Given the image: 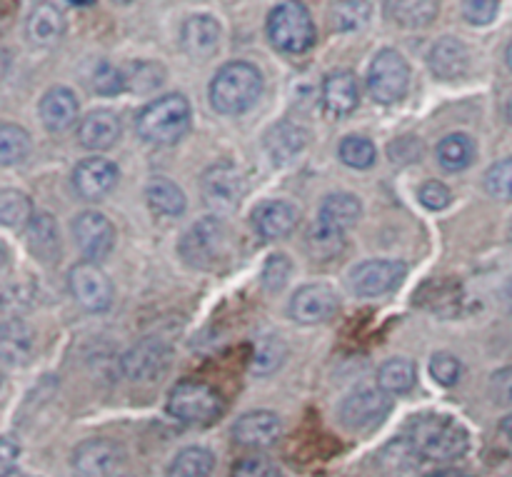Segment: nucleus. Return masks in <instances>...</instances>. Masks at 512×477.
I'll list each match as a JSON object with an SVG mask.
<instances>
[{"label": "nucleus", "instance_id": "34", "mask_svg": "<svg viewBox=\"0 0 512 477\" xmlns=\"http://www.w3.org/2000/svg\"><path fill=\"white\" fill-rule=\"evenodd\" d=\"M415 380H418V370L410 360L405 358H393L380 368L378 373V385L388 395H405L415 388Z\"/></svg>", "mask_w": 512, "mask_h": 477}, {"label": "nucleus", "instance_id": "20", "mask_svg": "<svg viewBox=\"0 0 512 477\" xmlns=\"http://www.w3.org/2000/svg\"><path fill=\"white\" fill-rule=\"evenodd\" d=\"M308 130L303 125H295L290 120H283V123H275L273 128L265 133V153L273 160L275 165H290L305 153L308 148Z\"/></svg>", "mask_w": 512, "mask_h": 477}, {"label": "nucleus", "instance_id": "49", "mask_svg": "<svg viewBox=\"0 0 512 477\" xmlns=\"http://www.w3.org/2000/svg\"><path fill=\"white\" fill-rule=\"evenodd\" d=\"M18 458H20L18 445H15L10 438H3V443H0V477L13 475L15 465H18Z\"/></svg>", "mask_w": 512, "mask_h": 477}, {"label": "nucleus", "instance_id": "31", "mask_svg": "<svg viewBox=\"0 0 512 477\" xmlns=\"http://www.w3.org/2000/svg\"><path fill=\"white\" fill-rule=\"evenodd\" d=\"M438 163L450 173H460L475 160V140L468 133H450L438 143Z\"/></svg>", "mask_w": 512, "mask_h": 477}, {"label": "nucleus", "instance_id": "22", "mask_svg": "<svg viewBox=\"0 0 512 477\" xmlns=\"http://www.w3.org/2000/svg\"><path fill=\"white\" fill-rule=\"evenodd\" d=\"M38 113L50 133H65V130L78 120L80 105L73 90L63 88V85H55V88H50L48 93L40 98Z\"/></svg>", "mask_w": 512, "mask_h": 477}, {"label": "nucleus", "instance_id": "47", "mask_svg": "<svg viewBox=\"0 0 512 477\" xmlns=\"http://www.w3.org/2000/svg\"><path fill=\"white\" fill-rule=\"evenodd\" d=\"M233 477H283L268 458H245L233 468Z\"/></svg>", "mask_w": 512, "mask_h": 477}, {"label": "nucleus", "instance_id": "9", "mask_svg": "<svg viewBox=\"0 0 512 477\" xmlns=\"http://www.w3.org/2000/svg\"><path fill=\"white\" fill-rule=\"evenodd\" d=\"M173 365V348L163 338H145L120 358L125 380L135 385H153Z\"/></svg>", "mask_w": 512, "mask_h": 477}, {"label": "nucleus", "instance_id": "17", "mask_svg": "<svg viewBox=\"0 0 512 477\" xmlns=\"http://www.w3.org/2000/svg\"><path fill=\"white\" fill-rule=\"evenodd\" d=\"M120 170L108 158H88L73 170L75 193L83 200H103L118 185Z\"/></svg>", "mask_w": 512, "mask_h": 477}, {"label": "nucleus", "instance_id": "48", "mask_svg": "<svg viewBox=\"0 0 512 477\" xmlns=\"http://www.w3.org/2000/svg\"><path fill=\"white\" fill-rule=\"evenodd\" d=\"M490 395L503 408H512V368H503L490 380Z\"/></svg>", "mask_w": 512, "mask_h": 477}, {"label": "nucleus", "instance_id": "10", "mask_svg": "<svg viewBox=\"0 0 512 477\" xmlns=\"http://www.w3.org/2000/svg\"><path fill=\"white\" fill-rule=\"evenodd\" d=\"M405 268L400 260H365L350 270V290L358 298H383L403 285Z\"/></svg>", "mask_w": 512, "mask_h": 477}, {"label": "nucleus", "instance_id": "15", "mask_svg": "<svg viewBox=\"0 0 512 477\" xmlns=\"http://www.w3.org/2000/svg\"><path fill=\"white\" fill-rule=\"evenodd\" d=\"M338 305H340L338 293H335L330 285L313 283L295 290V295L290 298L288 313L295 323L318 325L333 318V315L338 313Z\"/></svg>", "mask_w": 512, "mask_h": 477}, {"label": "nucleus", "instance_id": "5", "mask_svg": "<svg viewBox=\"0 0 512 477\" xmlns=\"http://www.w3.org/2000/svg\"><path fill=\"white\" fill-rule=\"evenodd\" d=\"M178 253L183 263L195 270L220 268L230 255V230L220 218H203L188 228L180 238Z\"/></svg>", "mask_w": 512, "mask_h": 477}, {"label": "nucleus", "instance_id": "30", "mask_svg": "<svg viewBox=\"0 0 512 477\" xmlns=\"http://www.w3.org/2000/svg\"><path fill=\"white\" fill-rule=\"evenodd\" d=\"M373 5L370 0H335L328 10L330 28L335 33H358L370 23Z\"/></svg>", "mask_w": 512, "mask_h": 477}, {"label": "nucleus", "instance_id": "42", "mask_svg": "<svg viewBox=\"0 0 512 477\" xmlns=\"http://www.w3.org/2000/svg\"><path fill=\"white\" fill-rule=\"evenodd\" d=\"M128 88L125 83V73L120 68H115L108 60H100L93 70V90L100 95H118L120 90Z\"/></svg>", "mask_w": 512, "mask_h": 477}, {"label": "nucleus", "instance_id": "44", "mask_svg": "<svg viewBox=\"0 0 512 477\" xmlns=\"http://www.w3.org/2000/svg\"><path fill=\"white\" fill-rule=\"evenodd\" d=\"M290 260L288 255H270V260L265 263L263 268V285L265 290H270V293H278V290L285 288V283H288L290 278Z\"/></svg>", "mask_w": 512, "mask_h": 477}, {"label": "nucleus", "instance_id": "8", "mask_svg": "<svg viewBox=\"0 0 512 477\" xmlns=\"http://www.w3.org/2000/svg\"><path fill=\"white\" fill-rule=\"evenodd\" d=\"M410 65L398 50L383 48L368 68V93L375 103L393 105L408 95Z\"/></svg>", "mask_w": 512, "mask_h": 477}, {"label": "nucleus", "instance_id": "50", "mask_svg": "<svg viewBox=\"0 0 512 477\" xmlns=\"http://www.w3.org/2000/svg\"><path fill=\"white\" fill-rule=\"evenodd\" d=\"M500 433L505 435V440H508V443H512V413L508 415V418H503V423H500Z\"/></svg>", "mask_w": 512, "mask_h": 477}, {"label": "nucleus", "instance_id": "12", "mask_svg": "<svg viewBox=\"0 0 512 477\" xmlns=\"http://www.w3.org/2000/svg\"><path fill=\"white\" fill-rule=\"evenodd\" d=\"M200 188H203L205 203L220 213H230V210L238 208L248 193L245 175L233 163H220L205 170Z\"/></svg>", "mask_w": 512, "mask_h": 477}, {"label": "nucleus", "instance_id": "56", "mask_svg": "<svg viewBox=\"0 0 512 477\" xmlns=\"http://www.w3.org/2000/svg\"><path fill=\"white\" fill-rule=\"evenodd\" d=\"M113 3H118V5H128V3H133V0H113Z\"/></svg>", "mask_w": 512, "mask_h": 477}, {"label": "nucleus", "instance_id": "24", "mask_svg": "<svg viewBox=\"0 0 512 477\" xmlns=\"http://www.w3.org/2000/svg\"><path fill=\"white\" fill-rule=\"evenodd\" d=\"M360 90L358 80L350 70H333L323 80V105L330 115H348L358 108Z\"/></svg>", "mask_w": 512, "mask_h": 477}, {"label": "nucleus", "instance_id": "37", "mask_svg": "<svg viewBox=\"0 0 512 477\" xmlns=\"http://www.w3.org/2000/svg\"><path fill=\"white\" fill-rule=\"evenodd\" d=\"M338 155L348 168L368 170L375 165L378 150H375L373 140L365 138V135H345V138L340 140Z\"/></svg>", "mask_w": 512, "mask_h": 477}, {"label": "nucleus", "instance_id": "1", "mask_svg": "<svg viewBox=\"0 0 512 477\" xmlns=\"http://www.w3.org/2000/svg\"><path fill=\"white\" fill-rule=\"evenodd\" d=\"M408 445L420 458L450 463L468 453L470 433L450 415H418L408 428Z\"/></svg>", "mask_w": 512, "mask_h": 477}, {"label": "nucleus", "instance_id": "2", "mask_svg": "<svg viewBox=\"0 0 512 477\" xmlns=\"http://www.w3.org/2000/svg\"><path fill=\"white\" fill-rule=\"evenodd\" d=\"M210 105L220 115H243L263 95V73L248 60L225 63L210 80Z\"/></svg>", "mask_w": 512, "mask_h": 477}, {"label": "nucleus", "instance_id": "54", "mask_svg": "<svg viewBox=\"0 0 512 477\" xmlns=\"http://www.w3.org/2000/svg\"><path fill=\"white\" fill-rule=\"evenodd\" d=\"M505 63H508V68L512 70V40H510L508 50H505Z\"/></svg>", "mask_w": 512, "mask_h": 477}, {"label": "nucleus", "instance_id": "46", "mask_svg": "<svg viewBox=\"0 0 512 477\" xmlns=\"http://www.w3.org/2000/svg\"><path fill=\"white\" fill-rule=\"evenodd\" d=\"M418 198L428 210H445L450 203H453V193H450L448 185L440 183V180H430V183H425L423 188L418 190Z\"/></svg>", "mask_w": 512, "mask_h": 477}, {"label": "nucleus", "instance_id": "36", "mask_svg": "<svg viewBox=\"0 0 512 477\" xmlns=\"http://www.w3.org/2000/svg\"><path fill=\"white\" fill-rule=\"evenodd\" d=\"M30 153V135L20 125L5 123L0 128V165L10 168L28 158Z\"/></svg>", "mask_w": 512, "mask_h": 477}, {"label": "nucleus", "instance_id": "11", "mask_svg": "<svg viewBox=\"0 0 512 477\" xmlns=\"http://www.w3.org/2000/svg\"><path fill=\"white\" fill-rule=\"evenodd\" d=\"M68 288L75 303L88 313H103L113 303V283L108 275L90 260L73 265L68 273Z\"/></svg>", "mask_w": 512, "mask_h": 477}, {"label": "nucleus", "instance_id": "26", "mask_svg": "<svg viewBox=\"0 0 512 477\" xmlns=\"http://www.w3.org/2000/svg\"><path fill=\"white\" fill-rule=\"evenodd\" d=\"M25 33H28L30 43L40 45V48H50L58 43L65 33V20L55 5L40 3L30 10L28 23H25Z\"/></svg>", "mask_w": 512, "mask_h": 477}, {"label": "nucleus", "instance_id": "58", "mask_svg": "<svg viewBox=\"0 0 512 477\" xmlns=\"http://www.w3.org/2000/svg\"><path fill=\"white\" fill-rule=\"evenodd\" d=\"M20 477H30V475H20Z\"/></svg>", "mask_w": 512, "mask_h": 477}, {"label": "nucleus", "instance_id": "13", "mask_svg": "<svg viewBox=\"0 0 512 477\" xmlns=\"http://www.w3.org/2000/svg\"><path fill=\"white\" fill-rule=\"evenodd\" d=\"M125 453L115 443L103 438H90L73 450V473L78 477H115L123 470Z\"/></svg>", "mask_w": 512, "mask_h": 477}, {"label": "nucleus", "instance_id": "51", "mask_svg": "<svg viewBox=\"0 0 512 477\" xmlns=\"http://www.w3.org/2000/svg\"><path fill=\"white\" fill-rule=\"evenodd\" d=\"M503 303L508 305V310L512 313V278L505 283V288H503Z\"/></svg>", "mask_w": 512, "mask_h": 477}, {"label": "nucleus", "instance_id": "53", "mask_svg": "<svg viewBox=\"0 0 512 477\" xmlns=\"http://www.w3.org/2000/svg\"><path fill=\"white\" fill-rule=\"evenodd\" d=\"M505 118H508V123L512 125V93L508 95V100H505Z\"/></svg>", "mask_w": 512, "mask_h": 477}, {"label": "nucleus", "instance_id": "21", "mask_svg": "<svg viewBox=\"0 0 512 477\" xmlns=\"http://www.w3.org/2000/svg\"><path fill=\"white\" fill-rule=\"evenodd\" d=\"M428 65L438 80H460L470 73V48L458 38H440L430 48Z\"/></svg>", "mask_w": 512, "mask_h": 477}, {"label": "nucleus", "instance_id": "45", "mask_svg": "<svg viewBox=\"0 0 512 477\" xmlns=\"http://www.w3.org/2000/svg\"><path fill=\"white\" fill-rule=\"evenodd\" d=\"M498 10L500 0H463V18L478 28L493 23L498 18Z\"/></svg>", "mask_w": 512, "mask_h": 477}, {"label": "nucleus", "instance_id": "7", "mask_svg": "<svg viewBox=\"0 0 512 477\" xmlns=\"http://www.w3.org/2000/svg\"><path fill=\"white\" fill-rule=\"evenodd\" d=\"M393 410V400L383 388H358L340 403L338 418L345 430L355 435H368L385 423Z\"/></svg>", "mask_w": 512, "mask_h": 477}, {"label": "nucleus", "instance_id": "27", "mask_svg": "<svg viewBox=\"0 0 512 477\" xmlns=\"http://www.w3.org/2000/svg\"><path fill=\"white\" fill-rule=\"evenodd\" d=\"M385 13L398 28H428L440 13V0H385Z\"/></svg>", "mask_w": 512, "mask_h": 477}, {"label": "nucleus", "instance_id": "40", "mask_svg": "<svg viewBox=\"0 0 512 477\" xmlns=\"http://www.w3.org/2000/svg\"><path fill=\"white\" fill-rule=\"evenodd\" d=\"M125 83L135 93H150L163 83V65L158 63H133L125 73Z\"/></svg>", "mask_w": 512, "mask_h": 477}, {"label": "nucleus", "instance_id": "41", "mask_svg": "<svg viewBox=\"0 0 512 477\" xmlns=\"http://www.w3.org/2000/svg\"><path fill=\"white\" fill-rule=\"evenodd\" d=\"M485 190H488L495 200H512V158L498 160V163L485 173Z\"/></svg>", "mask_w": 512, "mask_h": 477}, {"label": "nucleus", "instance_id": "18", "mask_svg": "<svg viewBox=\"0 0 512 477\" xmlns=\"http://www.w3.org/2000/svg\"><path fill=\"white\" fill-rule=\"evenodd\" d=\"M280 433H283V420L280 415L270 413V410H253L245 413L243 418L235 420L233 438L235 443L243 448L263 450L278 443Z\"/></svg>", "mask_w": 512, "mask_h": 477}, {"label": "nucleus", "instance_id": "4", "mask_svg": "<svg viewBox=\"0 0 512 477\" xmlns=\"http://www.w3.org/2000/svg\"><path fill=\"white\" fill-rule=\"evenodd\" d=\"M265 33L275 50L288 55H300L313 48L315 23L303 0H283L275 5L265 23Z\"/></svg>", "mask_w": 512, "mask_h": 477}, {"label": "nucleus", "instance_id": "23", "mask_svg": "<svg viewBox=\"0 0 512 477\" xmlns=\"http://www.w3.org/2000/svg\"><path fill=\"white\" fill-rule=\"evenodd\" d=\"M120 118L113 110H93L80 120L78 140L88 150H108L120 138Z\"/></svg>", "mask_w": 512, "mask_h": 477}, {"label": "nucleus", "instance_id": "57", "mask_svg": "<svg viewBox=\"0 0 512 477\" xmlns=\"http://www.w3.org/2000/svg\"><path fill=\"white\" fill-rule=\"evenodd\" d=\"M510 240H512V223H510Z\"/></svg>", "mask_w": 512, "mask_h": 477}, {"label": "nucleus", "instance_id": "28", "mask_svg": "<svg viewBox=\"0 0 512 477\" xmlns=\"http://www.w3.org/2000/svg\"><path fill=\"white\" fill-rule=\"evenodd\" d=\"M363 218V205L353 193H333L320 203L318 223L330 225L335 230H350Z\"/></svg>", "mask_w": 512, "mask_h": 477}, {"label": "nucleus", "instance_id": "35", "mask_svg": "<svg viewBox=\"0 0 512 477\" xmlns=\"http://www.w3.org/2000/svg\"><path fill=\"white\" fill-rule=\"evenodd\" d=\"M33 220V203L23 190L5 188L0 193V223L5 228H28Z\"/></svg>", "mask_w": 512, "mask_h": 477}, {"label": "nucleus", "instance_id": "39", "mask_svg": "<svg viewBox=\"0 0 512 477\" xmlns=\"http://www.w3.org/2000/svg\"><path fill=\"white\" fill-rule=\"evenodd\" d=\"M285 355H288V345L278 335H265L260 338L258 348L253 355V373L255 375H270L285 363Z\"/></svg>", "mask_w": 512, "mask_h": 477}, {"label": "nucleus", "instance_id": "52", "mask_svg": "<svg viewBox=\"0 0 512 477\" xmlns=\"http://www.w3.org/2000/svg\"><path fill=\"white\" fill-rule=\"evenodd\" d=\"M430 477H468V475L458 473V470H440V473H433Z\"/></svg>", "mask_w": 512, "mask_h": 477}, {"label": "nucleus", "instance_id": "29", "mask_svg": "<svg viewBox=\"0 0 512 477\" xmlns=\"http://www.w3.org/2000/svg\"><path fill=\"white\" fill-rule=\"evenodd\" d=\"M145 203H148V208L155 215H163V218H178L188 208V200H185L180 185H175L168 178L148 180V185H145Z\"/></svg>", "mask_w": 512, "mask_h": 477}, {"label": "nucleus", "instance_id": "3", "mask_svg": "<svg viewBox=\"0 0 512 477\" xmlns=\"http://www.w3.org/2000/svg\"><path fill=\"white\" fill-rule=\"evenodd\" d=\"M190 103L185 95L168 93L150 100L138 115L140 138L153 145H173L190 130Z\"/></svg>", "mask_w": 512, "mask_h": 477}, {"label": "nucleus", "instance_id": "43", "mask_svg": "<svg viewBox=\"0 0 512 477\" xmlns=\"http://www.w3.org/2000/svg\"><path fill=\"white\" fill-rule=\"evenodd\" d=\"M428 370L430 375H433L435 383L443 385V388L458 385L460 375H463V365H460V360L450 353H435L433 358H430Z\"/></svg>", "mask_w": 512, "mask_h": 477}, {"label": "nucleus", "instance_id": "19", "mask_svg": "<svg viewBox=\"0 0 512 477\" xmlns=\"http://www.w3.org/2000/svg\"><path fill=\"white\" fill-rule=\"evenodd\" d=\"M298 220L300 210L288 200H263L253 210V228L265 240L288 238L298 228Z\"/></svg>", "mask_w": 512, "mask_h": 477}, {"label": "nucleus", "instance_id": "38", "mask_svg": "<svg viewBox=\"0 0 512 477\" xmlns=\"http://www.w3.org/2000/svg\"><path fill=\"white\" fill-rule=\"evenodd\" d=\"M30 355V330L23 320H5L3 325V358L8 365L25 363Z\"/></svg>", "mask_w": 512, "mask_h": 477}, {"label": "nucleus", "instance_id": "33", "mask_svg": "<svg viewBox=\"0 0 512 477\" xmlns=\"http://www.w3.org/2000/svg\"><path fill=\"white\" fill-rule=\"evenodd\" d=\"M305 248H308L313 260H335L345 250V233L343 230L330 228V225L315 223L308 230Z\"/></svg>", "mask_w": 512, "mask_h": 477}, {"label": "nucleus", "instance_id": "32", "mask_svg": "<svg viewBox=\"0 0 512 477\" xmlns=\"http://www.w3.org/2000/svg\"><path fill=\"white\" fill-rule=\"evenodd\" d=\"M215 470V455L208 448H193L180 450L168 465V477H210Z\"/></svg>", "mask_w": 512, "mask_h": 477}, {"label": "nucleus", "instance_id": "25", "mask_svg": "<svg viewBox=\"0 0 512 477\" xmlns=\"http://www.w3.org/2000/svg\"><path fill=\"white\" fill-rule=\"evenodd\" d=\"M28 248L35 255V260L45 265H53L63 253V240H60L58 223L50 213L33 215L28 225Z\"/></svg>", "mask_w": 512, "mask_h": 477}, {"label": "nucleus", "instance_id": "55", "mask_svg": "<svg viewBox=\"0 0 512 477\" xmlns=\"http://www.w3.org/2000/svg\"><path fill=\"white\" fill-rule=\"evenodd\" d=\"M68 3H73V5H93L95 0H68Z\"/></svg>", "mask_w": 512, "mask_h": 477}, {"label": "nucleus", "instance_id": "14", "mask_svg": "<svg viewBox=\"0 0 512 477\" xmlns=\"http://www.w3.org/2000/svg\"><path fill=\"white\" fill-rule=\"evenodd\" d=\"M73 238L80 253L90 263H98V260L108 258L110 250H113L115 225L103 213H98V210H83L73 220Z\"/></svg>", "mask_w": 512, "mask_h": 477}, {"label": "nucleus", "instance_id": "6", "mask_svg": "<svg viewBox=\"0 0 512 477\" xmlns=\"http://www.w3.org/2000/svg\"><path fill=\"white\" fill-rule=\"evenodd\" d=\"M223 413V398L200 380H183L168 395V415L185 425H210Z\"/></svg>", "mask_w": 512, "mask_h": 477}, {"label": "nucleus", "instance_id": "16", "mask_svg": "<svg viewBox=\"0 0 512 477\" xmlns=\"http://www.w3.org/2000/svg\"><path fill=\"white\" fill-rule=\"evenodd\" d=\"M223 28L213 15H190L180 28V48L193 60H208L218 53Z\"/></svg>", "mask_w": 512, "mask_h": 477}]
</instances>
